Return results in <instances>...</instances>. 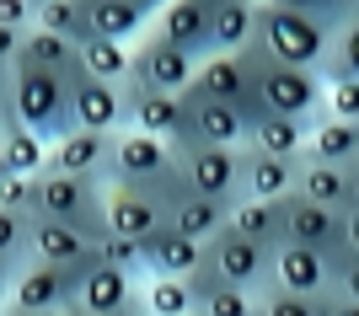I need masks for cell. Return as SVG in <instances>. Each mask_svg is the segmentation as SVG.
Here are the masks:
<instances>
[{"label":"cell","instance_id":"cell-16","mask_svg":"<svg viewBox=\"0 0 359 316\" xmlns=\"http://www.w3.org/2000/svg\"><path fill=\"white\" fill-rule=\"evenodd\" d=\"M70 123H75V129H97V135H118V129H129L123 86H118V81H97V76H75L70 81Z\"/></svg>","mask_w":359,"mask_h":316},{"label":"cell","instance_id":"cell-26","mask_svg":"<svg viewBox=\"0 0 359 316\" xmlns=\"http://www.w3.org/2000/svg\"><path fill=\"white\" fill-rule=\"evenodd\" d=\"M22 64H38V70H54V76L75 81L81 76V43L60 38V32H43V27H27L22 32Z\"/></svg>","mask_w":359,"mask_h":316},{"label":"cell","instance_id":"cell-14","mask_svg":"<svg viewBox=\"0 0 359 316\" xmlns=\"http://www.w3.org/2000/svg\"><path fill=\"white\" fill-rule=\"evenodd\" d=\"M182 107H188V145H247V129L252 118L231 102H215L204 91H182ZM182 145V151H188Z\"/></svg>","mask_w":359,"mask_h":316},{"label":"cell","instance_id":"cell-20","mask_svg":"<svg viewBox=\"0 0 359 316\" xmlns=\"http://www.w3.org/2000/svg\"><path fill=\"white\" fill-rule=\"evenodd\" d=\"M48 172H75V177H102L113 172V135L97 129H70L48 145Z\"/></svg>","mask_w":359,"mask_h":316},{"label":"cell","instance_id":"cell-5","mask_svg":"<svg viewBox=\"0 0 359 316\" xmlns=\"http://www.w3.org/2000/svg\"><path fill=\"white\" fill-rule=\"evenodd\" d=\"M177 172L188 193L236 204L247 193V145H188L177 151Z\"/></svg>","mask_w":359,"mask_h":316},{"label":"cell","instance_id":"cell-29","mask_svg":"<svg viewBox=\"0 0 359 316\" xmlns=\"http://www.w3.org/2000/svg\"><path fill=\"white\" fill-rule=\"evenodd\" d=\"M300 182V156H257L247 151V193L252 198H285Z\"/></svg>","mask_w":359,"mask_h":316},{"label":"cell","instance_id":"cell-9","mask_svg":"<svg viewBox=\"0 0 359 316\" xmlns=\"http://www.w3.org/2000/svg\"><path fill=\"white\" fill-rule=\"evenodd\" d=\"M75 295H81V273L75 268H54V263H38V257H32L27 268L11 279V301L6 305L65 316V311H75Z\"/></svg>","mask_w":359,"mask_h":316},{"label":"cell","instance_id":"cell-34","mask_svg":"<svg viewBox=\"0 0 359 316\" xmlns=\"http://www.w3.org/2000/svg\"><path fill=\"white\" fill-rule=\"evenodd\" d=\"M0 263L11 273H22L32 263V214L6 209V204H0Z\"/></svg>","mask_w":359,"mask_h":316},{"label":"cell","instance_id":"cell-33","mask_svg":"<svg viewBox=\"0 0 359 316\" xmlns=\"http://www.w3.org/2000/svg\"><path fill=\"white\" fill-rule=\"evenodd\" d=\"M215 16V54H241V48H252L257 38V6H241V0H225Z\"/></svg>","mask_w":359,"mask_h":316},{"label":"cell","instance_id":"cell-24","mask_svg":"<svg viewBox=\"0 0 359 316\" xmlns=\"http://www.w3.org/2000/svg\"><path fill=\"white\" fill-rule=\"evenodd\" d=\"M188 284H194V316H257V289L225 284L210 263H204Z\"/></svg>","mask_w":359,"mask_h":316},{"label":"cell","instance_id":"cell-18","mask_svg":"<svg viewBox=\"0 0 359 316\" xmlns=\"http://www.w3.org/2000/svg\"><path fill=\"white\" fill-rule=\"evenodd\" d=\"M140 257H145V273H150V279H194V273L210 263L204 241L182 236V231H172V226H161L156 236L140 241Z\"/></svg>","mask_w":359,"mask_h":316},{"label":"cell","instance_id":"cell-1","mask_svg":"<svg viewBox=\"0 0 359 316\" xmlns=\"http://www.w3.org/2000/svg\"><path fill=\"white\" fill-rule=\"evenodd\" d=\"M332 32L338 27L316 22V16L285 11V6H257V38L252 43L279 64H295V70H316L322 76V64L332 54Z\"/></svg>","mask_w":359,"mask_h":316},{"label":"cell","instance_id":"cell-42","mask_svg":"<svg viewBox=\"0 0 359 316\" xmlns=\"http://www.w3.org/2000/svg\"><path fill=\"white\" fill-rule=\"evenodd\" d=\"M327 113H332V118H348V123H359V81H354V76H338V81H327Z\"/></svg>","mask_w":359,"mask_h":316},{"label":"cell","instance_id":"cell-44","mask_svg":"<svg viewBox=\"0 0 359 316\" xmlns=\"http://www.w3.org/2000/svg\"><path fill=\"white\" fill-rule=\"evenodd\" d=\"M332 295H338V301H359V257H338V273H332Z\"/></svg>","mask_w":359,"mask_h":316},{"label":"cell","instance_id":"cell-19","mask_svg":"<svg viewBox=\"0 0 359 316\" xmlns=\"http://www.w3.org/2000/svg\"><path fill=\"white\" fill-rule=\"evenodd\" d=\"M97 241L91 231L81 226H60V220H32V257L38 263H54V268H75L86 273L97 263Z\"/></svg>","mask_w":359,"mask_h":316},{"label":"cell","instance_id":"cell-43","mask_svg":"<svg viewBox=\"0 0 359 316\" xmlns=\"http://www.w3.org/2000/svg\"><path fill=\"white\" fill-rule=\"evenodd\" d=\"M32 22H38V0H0V27L27 32Z\"/></svg>","mask_w":359,"mask_h":316},{"label":"cell","instance_id":"cell-13","mask_svg":"<svg viewBox=\"0 0 359 316\" xmlns=\"http://www.w3.org/2000/svg\"><path fill=\"white\" fill-rule=\"evenodd\" d=\"M123 113H129V129L140 135H156L166 145H188V107L182 97H166V91H145V86H129L123 81Z\"/></svg>","mask_w":359,"mask_h":316},{"label":"cell","instance_id":"cell-31","mask_svg":"<svg viewBox=\"0 0 359 316\" xmlns=\"http://www.w3.org/2000/svg\"><path fill=\"white\" fill-rule=\"evenodd\" d=\"M0 172H27V177L48 172V139L32 135L27 123H6L0 129Z\"/></svg>","mask_w":359,"mask_h":316},{"label":"cell","instance_id":"cell-49","mask_svg":"<svg viewBox=\"0 0 359 316\" xmlns=\"http://www.w3.org/2000/svg\"><path fill=\"white\" fill-rule=\"evenodd\" d=\"M348 209H359V161L348 166Z\"/></svg>","mask_w":359,"mask_h":316},{"label":"cell","instance_id":"cell-36","mask_svg":"<svg viewBox=\"0 0 359 316\" xmlns=\"http://www.w3.org/2000/svg\"><path fill=\"white\" fill-rule=\"evenodd\" d=\"M332 295H295V289H257V316H327Z\"/></svg>","mask_w":359,"mask_h":316},{"label":"cell","instance_id":"cell-39","mask_svg":"<svg viewBox=\"0 0 359 316\" xmlns=\"http://www.w3.org/2000/svg\"><path fill=\"white\" fill-rule=\"evenodd\" d=\"M97 263H107V268H123V273H145L140 241H129V236H113V231H102V241H97Z\"/></svg>","mask_w":359,"mask_h":316},{"label":"cell","instance_id":"cell-15","mask_svg":"<svg viewBox=\"0 0 359 316\" xmlns=\"http://www.w3.org/2000/svg\"><path fill=\"white\" fill-rule=\"evenodd\" d=\"M285 241L316 247L327 257H348L344 252V209H327V204H311L300 193H285Z\"/></svg>","mask_w":359,"mask_h":316},{"label":"cell","instance_id":"cell-51","mask_svg":"<svg viewBox=\"0 0 359 316\" xmlns=\"http://www.w3.org/2000/svg\"><path fill=\"white\" fill-rule=\"evenodd\" d=\"M0 316H43V311H22V305H0Z\"/></svg>","mask_w":359,"mask_h":316},{"label":"cell","instance_id":"cell-22","mask_svg":"<svg viewBox=\"0 0 359 316\" xmlns=\"http://www.w3.org/2000/svg\"><path fill=\"white\" fill-rule=\"evenodd\" d=\"M86 16V38H113V43H140V32L150 27V11L135 0H81Z\"/></svg>","mask_w":359,"mask_h":316},{"label":"cell","instance_id":"cell-38","mask_svg":"<svg viewBox=\"0 0 359 316\" xmlns=\"http://www.w3.org/2000/svg\"><path fill=\"white\" fill-rule=\"evenodd\" d=\"M338 76L359 81V22H344V27L332 32V54L322 64V81H338Z\"/></svg>","mask_w":359,"mask_h":316},{"label":"cell","instance_id":"cell-37","mask_svg":"<svg viewBox=\"0 0 359 316\" xmlns=\"http://www.w3.org/2000/svg\"><path fill=\"white\" fill-rule=\"evenodd\" d=\"M32 27L60 32L70 43H86V16H81V0H38V22Z\"/></svg>","mask_w":359,"mask_h":316},{"label":"cell","instance_id":"cell-48","mask_svg":"<svg viewBox=\"0 0 359 316\" xmlns=\"http://www.w3.org/2000/svg\"><path fill=\"white\" fill-rule=\"evenodd\" d=\"M327 316H359V301H338V295H332V305H327Z\"/></svg>","mask_w":359,"mask_h":316},{"label":"cell","instance_id":"cell-52","mask_svg":"<svg viewBox=\"0 0 359 316\" xmlns=\"http://www.w3.org/2000/svg\"><path fill=\"white\" fill-rule=\"evenodd\" d=\"M135 6H145V11L156 16V11H161V6H166V0H135Z\"/></svg>","mask_w":359,"mask_h":316},{"label":"cell","instance_id":"cell-8","mask_svg":"<svg viewBox=\"0 0 359 316\" xmlns=\"http://www.w3.org/2000/svg\"><path fill=\"white\" fill-rule=\"evenodd\" d=\"M194 91L215 97V102H231L241 107L247 118H263L257 107V76H252V54H204L198 60V76H194Z\"/></svg>","mask_w":359,"mask_h":316},{"label":"cell","instance_id":"cell-21","mask_svg":"<svg viewBox=\"0 0 359 316\" xmlns=\"http://www.w3.org/2000/svg\"><path fill=\"white\" fill-rule=\"evenodd\" d=\"M156 38H166L172 48L204 60V54H215V16L204 6H194V0H166L156 11Z\"/></svg>","mask_w":359,"mask_h":316},{"label":"cell","instance_id":"cell-4","mask_svg":"<svg viewBox=\"0 0 359 316\" xmlns=\"http://www.w3.org/2000/svg\"><path fill=\"white\" fill-rule=\"evenodd\" d=\"M102 177H75V172H38V204L32 220H60V226H81L91 236H102Z\"/></svg>","mask_w":359,"mask_h":316},{"label":"cell","instance_id":"cell-23","mask_svg":"<svg viewBox=\"0 0 359 316\" xmlns=\"http://www.w3.org/2000/svg\"><path fill=\"white\" fill-rule=\"evenodd\" d=\"M225 226L241 231V236L257 241V247H279V241H285V198L241 193L236 204H231V214H225Z\"/></svg>","mask_w":359,"mask_h":316},{"label":"cell","instance_id":"cell-7","mask_svg":"<svg viewBox=\"0 0 359 316\" xmlns=\"http://www.w3.org/2000/svg\"><path fill=\"white\" fill-rule=\"evenodd\" d=\"M204 252H210V268L220 273L225 284H236V289H269V279H273V247H257V241H247L241 231L220 226L210 241H204Z\"/></svg>","mask_w":359,"mask_h":316},{"label":"cell","instance_id":"cell-53","mask_svg":"<svg viewBox=\"0 0 359 316\" xmlns=\"http://www.w3.org/2000/svg\"><path fill=\"white\" fill-rule=\"evenodd\" d=\"M194 6H204V11H220V6H225V0H194Z\"/></svg>","mask_w":359,"mask_h":316},{"label":"cell","instance_id":"cell-32","mask_svg":"<svg viewBox=\"0 0 359 316\" xmlns=\"http://www.w3.org/2000/svg\"><path fill=\"white\" fill-rule=\"evenodd\" d=\"M135 70V43H113V38H86L81 43V76H97V81H129Z\"/></svg>","mask_w":359,"mask_h":316},{"label":"cell","instance_id":"cell-55","mask_svg":"<svg viewBox=\"0 0 359 316\" xmlns=\"http://www.w3.org/2000/svg\"><path fill=\"white\" fill-rule=\"evenodd\" d=\"M241 6H269V0H241Z\"/></svg>","mask_w":359,"mask_h":316},{"label":"cell","instance_id":"cell-54","mask_svg":"<svg viewBox=\"0 0 359 316\" xmlns=\"http://www.w3.org/2000/svg\"><path fill=\"white\" fill-rule=\"evenodd\" d=\"M348 22H359V0H348Z\"/></svg>","mask_w":359,"mask_h":316},{"label":"cell","instance_id":"cell-46","mask_svg":"<svg viewBox=\"0 0 359 316\" xmlns=\"http://www.w3.org/2000/svg\"><path fill=\"white\" fill-rule=\"evenodd\" d=\"M16 54H22V32L0 27V64H16Z\"/></svg>","mask_w":359,"mask_h":316},{"label":"cell","instance_id":"cell-6","mask_svg":"<svg viewBox=\"0 0 359 316\" xmlns=\"http://www.w3.org/2000/svg\"><path fill=\"white\" fill-rule=\"evenodd\" d=\"M172 172H177V145H166L156 135H140V129H118L113 135V172H107V182L156 188Z\"/></svg>","mask_w":359,"mask_h":316},{"label":"cell","instance_id":"cell-10","mask_svg":"<svg viewBox=\"0 0 359 316\" xmlns=\"http://www.w3.org/2000/svg\"><path fill=\"white\" fill-rule=\"evenodd\" d=\"M102 226L113 236H129V241H145L166 226V198L156 188H135V182H107V198H102Z\"/></svg>","mask_w":359,"mask_h":316},{"label":"cell","instance_id":"cell-45","mask_svg":"<svg viewBox=\"0 0 359 316\" xmlns=\"http://www.w3.org/2000/svg\"><path fill=\"white\" fill-rule=\"evenodd\" d=\"M6 123H16V113H11V64H0V129Z\"/></svg>","mask_w":359,"mask_h":316},{"label":"cell","instance_id":"cell-25","mask_svg":"<svg viewBox=\"0 0 359 316\" xmlns=\"http://www.w3.org/2000/svg\"><path fill=\"white\" fill-rule=\"evenodd\" d=\"M300 156L327 161V166H354L359 161V123L322 113V118L311 123V135H306V151H300Z\"/></svg>","mask_w":359,"mask_h":316},{"label":"cell","instance_id":"cell-30","mask_svg":"<svg viewBox=\"0 0 359 316\" xmlns=\"http://www.w3.org/2000/svg\"><path fill=\"white\" fill-rule=\"evenodd\" d=\"M295 193L311 198V204H327V209H348V166H327V161L300 156V182H295Z\"/></svg>","mask_w":359,"mask_h":316},{"label":"cell","instance_id":"cell-35","mask_svg":"<svg viewBox=\"0 0 359 316\" xmlns=\"http://www.w3.org/2000/svg\"><path fill=\"white\" fill-rule=\"evenodd\" d=\"M150 316H194V284L188 279H145L140 284Z\"/></svg>","mask_w":359,"mask_h":316},{"label":"cell","instance_id":"cell-47","mask_svg":"<svg viewBox=\"0 0 359 316\" xmlns=\"http://www.w3.org/2000/svg\"><path fill=\"white\" fill-rule=\"evenodd\" d=\"M344 252L359 257V209H344Z\"/></svg>","mask_w":359,"mask_h":316},{"label":"cell","instance_id":"cell-2","mask_svg":"<svg viewBox=\"0 0 359 316\" xmlns=\"http://www.w3.org/2000/svg\"><path fill=\"white\" fill-rule=\"evenodd\" d=\"M252 54V76H257V107L273 113V118H306L316 123L327 113V81L316 70H295V64H279L269 60L263 48H247Z\"/></svg>","mask_w":359,"mask_h":316},{"label":"cell","instance_id":"cell-12","mask_svg":"<svg viewBox=\"0 0 359 316\" xmlns=\"http://www.w3.org/2000/svg\"><path fill=\"white\" fill-rule=\"evenodd\" d=\"M75 311H86V316H150L145 295H140V273L107 268V263H91V268L81 273Z\"/></svg>","mask_w":359,"mask_h":316},{"label":"cell","instance_id":"cell-28","mask_svg":"<svg viewBox=\"0 0 359 316\" xmlns=\"http://www.w3.org/2000/svg\"><path fill=\"white\" fill-rule=\"evenodd\" d=\"M306 135H311L306 118H273V113H263V118H252V129H247V151H257V156H300L306 151Z\"/></svg>","mask_w":359,"mask_h":316},{"label":"cell","instance_id":"cell-3","mask_svg":"<svg viewBox=\"0 0 359 316\" xmlns=\"http://www.w3.org/2000/svg\"><path fill=\"white\" fill-rule=\"evenodd\" d=\"M11 113L16 123H27L32 135H43L48 145L60 135H70V81L54 76V70H38V64H11Z\"/></svg>","mask_w":359,"mask_h":316},{"label":"cell","instance_id":"cell-11","mask_svg":"<svg viewBox=\"0 0 359 316\" xmlns=\"http://www.w3.org/2000/svg\"><path fill=\"white\" fill-rule=\"evenodd\" d=\"M198 76V60L172 48L166 38H140L135 43V70H129V86H145V91H166V97H182Z\"/></svg>","mask_w":359,"mask_h":316},{"label":"cell","instance_id":"cell-40","mask_svg":"<svg viewBox=\"0 0 359 316\" xmlns=\"http://www.w3.org/2000/svg\"><path fill=\"white\" fill-rule=\"evenodd\" d=\"M0 204L32 214V204H38V177H27V172H0Z\"/></svg>","mask_w":359,"mask_h":316},{"label":"cell","instance_id":"cell-56","mask_svg":"<svg viewBox=\"0 0 359 316\" xmlns=\"http://www.w3.org/2000/svg\"><path fill=\"white\" fill-rule=\"evenodd\" d=\"M65 316H86V311H65Z\"/></svg>","mask_w":359,"mask_h":316},{"label":"cell","instance_id":"cell-27","mask_svg":"<svg viewBox=\"0 0 359 316\" xmlns=\"http://www.w3.org/2000/svg\"><path fill=\"white\" fill-rule=\"evenodd\" d=\"M225 214H231V204H220V198L177 193V198H172V209H166V226L182 231V236H194V241H210L215 231L225 226Z\"/></svg>","mask_w":359,"mask_h":316},{"label":"cell","instance_id":"cell-50","mask_svg":"<svg viewBox=\"0 0 359 316\" xmlns=\"http://www.w3.org/2000/svg\"><path fill=\"white\" fill-rule=\"evenodd\" d=\"M11 279H16V273H11V268H6V263H0V305L11 301Z\"/></svg>","mask_w":359,"mask_h":316},{"label":"cell","instance_id":"cell-17","mask_svg":"<svg viewBox=\"0 0 359 316\" xmlns=\"http://www.w3.org/2000/svg\"><path fill=\"white\" fill-rule=\"evenodd\" d=\"M332 273H338V257L316 252V247H295V241H279L273 247V289H295V295H332Z\"/></svg>","mask_w":359,"mask_h":316},{"label":"cell","instance_id":"cell-41","mask_svg":"<svg viewBox=\"0 0 359 316\" xmlns=\"http://www.w3.org/2000/svg\"><path fill=\"white\" fill-rule=\"evenodd\" d=\"M269 6H285V11H300V16H316L327 27H344L348 22V0H269Z\"/></svg>","mask_w":359,"mask_h":316}]
</instances>
